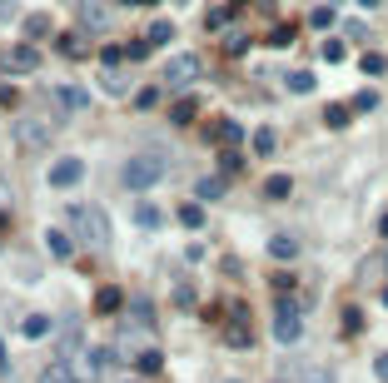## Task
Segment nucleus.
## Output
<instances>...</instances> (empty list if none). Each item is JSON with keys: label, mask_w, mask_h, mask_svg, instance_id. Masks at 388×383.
Instances as JSON below:
<instances>
[{"label": "nucleus", "mask_w": 388, "mask_h": 383, "mask_svg": "<svg viewBox=\"0 0 388 383\" xmlns=\"http://www.w3.org/2000/svg\"><path fill=\"white\" fill-rule=\"evenodd\" d=\"M358 6H378V0H358Z\"/></svg>", "instance_id": "obj_46"}, {"label": "nucleus", "mask_w": 388, "mask_h": 383, "mask_svg": "<svg viewBox=\"0 0 388 383\" xmlns=\"http://www.w3.org/2000/svg\"><path fill=\"white\" fill-rule=\"evenodd\" d=\"M200 55H175V60H169V65H164V85H169V90H184V85H194V80H200Z\"/></svg>", "instance_id": "obj_5"}, {"label": "nucleus", "mask_w": 388, "mask_h": 383, "mask_svg": "<svg viewBox=\"0 0 388 383\" xmlns=\"http://www.w3.org/2000/svg\"><path fill=\"white\" fill-rule=\"evenodd\" d=\"M354 110H378V95H374V90H363V95L354 100Z\"/></svg>", "instance_id": "obj_37"}, {"label": "nucleus", "mask_w": 388, "mask_h": 383, "mask_svg": "<svg viewBox=\"0 0 388 383\" xmlns=\"http://www.w3.org/2000/svg\"><path fill=\"white\" fill-rule=\"evenodd\" d=\"M269 45H294V25H279V30L269 35Z\"/></svg>", "instance_id": "obj_32"}, {"label": "nucleus", "mask_w": 388, "mask_h": 383, "mask_svg": "<svg viewBox=\"0 0 388 383\" xmlns=\"http://www.w3.org/2000/svg\"><path fill=\"white\" fill-rule=\"evenodd\" d=\"M323 60H343V40H323Z\"/></svg>", "instance_id": "obj_38"}, {"label": "nucleus", "mask_w": 388, "mask_h": 383, "mask_svg": "<svg viewBox=\"0 0 388 383\" xmlns=\"http://www.w3.org/2000/svg\"><path fill=\"white\" fill-rule=\"evenodd\" d=\"M0 105H6V110H10V105H20V100H15V90H6V85H0Z\"/></svg>", "instance_id": "obj_40"}, {"label": "nucleus", "mask_w": 388, "mask_h": 383, "mask_svg": "<svg viewBox=\"0 0 388 383\" xmlns=\"http://www.w3.org/2000/svg\"><path fill=\"white\" fill-rule=\"evenodd\" d=\"M194 110H200V100H175L169 120H175V124H189V120H194Z\"/></svg>", "instance_id": "obj_15"}, {"label": "nucleus", "mask_w": 388, "mask_h": 383, "mask_svg": "<svg viewBox=\"0 0 388 383\" xmlns=\"http://www.w3.org/2000/svg\"><path fill=\"white\" fill-rule=\"evenodd\" d=\"M299 333H304L299 304H294V299H279V304H274V338H279V344H299Z\"/></svg>", "instance_id": "obj_3"}, {"label": "nucleus", "mask_w": 388, "mask_h": 383, "mask_svg": "<svg viewBox=\"0 0 388 383\" xmlns=\"http://www.w3.org/2000/svg\"><path fill=\"white\" fill-rule=\"evenodd\" d=\"M180 224L200 229V224H204V209H200V204H184V209H180Z\"/></svg>", "instance_id": "obj_27"}, {"label": "nucleus", "mask_w": 388, "mask_h": 383, "mask_svg": "<svg viewBox=\"0 0 388 383\" xmlns=\"http://www.w3.org/2000/svg\"><path fill=\"white\" fill-rule=\"evenodd\" d=\"M289 90H294V95H309V90H314V75H309V70H294V75H289Z\"/></svg>", "instance_id": "obj_22"}, {"label": "nucleus", "mask_w": 388, "mask_h": 383, "mask_svg": "<svg viewBox=\"0 0 388 383\" xmlns=\"http://www.w3.org/2000/svg\"><path fill=\"white\" fill-rule=\"evenodd\" d=\"M175 304H180V309H194V289H189V284L175 289Z\"/></svg>", "instance_id": "obj_35"}, {"label": "nucleus", "mask_w": 388, "mask_h": 383, "mask_svg": "<svg viewBox=\"0 0 388 383\" xmlns=\"http://www.w3.org/2000/svg\"><path fill=\"white\" fill-rule=\"evenodd\" d=\"M229 10H234V6H214V10H209V30H224V20H229Z\"/></svg>", "instance_id": "obj_29"}, {"label": "nucleus", "mask_w": 388, "mask_h": 383, "mask_svg": "<svg viewBox=\"0 0 388 383\" xmlns=\"http://www.w3.org/2000/svg\"><path fill=\"white\" fill-rule=\"evenodd\" d=\"M149 50H155V45H149V40H129V45H125V60H144Z\"/></svg>", "instance_id": "obj_28"}, {"label": "nucleus", "mask_w": 388, "mask_h": 383, "mask_svg": "<svg viewBox=\"0 0 388 383\" xmlns=\"http://www.w3.org/2000/svg\"><path fill=\"white\" fill-rule=\"evenodd\" d=\"M6 229H10V219H6V215H0V234H6Z\"/></svg>", "instance_id": "obj_44"}, {"label": "nucleus", "mask_w": 388, "mask_h": 383, "mask_svg": "<svg viewBox=\"0 0 388 383\" xmlns=\"http://www.w3.org/2000/svg\"><path fill=\"white\" fill-rule=\"evenodd\" d=\"M363 70H369V75H383L388 60H383V55H363Z\"/></svg>", "instance_id": "obj_34"}, {"label": "nucleus", "mask_w": 388, "mask_h": 383, "mask_svg": "<svg viewBox=\"0 0 388 383\" xmlns=\"http://www.w3.org/2000/svg\"><path fill=\"white\" fill-rule=\"evenodd\" d=\"M120 304H125L120 289H100V294H95V309H100V314H120Z\"/></svg>", "instance_id": "obj_12"}, {"label": "nucleus", "mask_w": 388, "mask_h": 383, "mask_svg": "<svg viewBox=\"0 0 388 383\" xmlns=\"http://www.w3.org/2000/svg\"><path fill=\"white\" fill-rule=\"evenodd\" d=\"M224 344H229V349H249V344H254V333H249V309H244V304H229Z\"/></svg>", "instance_id": "obj_6"}, {"label": "nucleus", "mask_w": 388, "mask_h": 383, "mask_svg": "<svg viewBox=\"0 0 388 383\" xmlns=\"http://www.w3.org/2000/svg\"><path fill=\"white\" fill-rule=\"evenodd\" d=\"M105 15H110V10H105V0H80V25L85 30H100Z\"/></svg>", "instance_id": "obj_10"}, {"label": "nucleus", "mask_w": 388, "mask_h": 383, "mask_svg": "<svg viewBox=\"0 0 388 383\" xmlns=\"http://www.w3.org/2000/svg\"><path fill=\"white\" fill-rule=\"evenodd\" d=\"M30 70H40L35 40H25V45H10V50H6V75H30Z\"/></svg>", "instance_id": "obj_7"}, {"label": "nucleus", "mask_w": 388, "mask_h": 383, "mask_svg": "<svg viewBox=\"0 0 388 383\" xmlns=\"http://www.w3.org/2000/svg\"><path fill=\"white\" fill-rule=\"evenodd\" d=\"M214 135H219L224 144H239V140H244V130H239L234 120H219V124H214Z\"/></svg>", "instance_id": "obj_16"}, {"label": "nucleus", "mask_w": 388, "mask_h": 383, "mask_svg": "<svg viewBox=\"0 0 388 383\" xmlns=\"http://www.w3.org/2000/svg\"><path fill=\"white\" fill-rule=\"evenodd\" d=\"M50 100L60 105V110H70V115H75V110H85V105H90V95H85L80 85H50Z\"/></svg>", "instance_id": "obj_9"}, {"label": "nucleus", "mask_w": 388, "mask_h": 383, "mask_svg": "<svg viewBox=\"0 0 388 383\" xmlns=\"http://www.w3.org/2000/svg\"><path fill=\"white\" fill-rule=\"evenodd\" d=\"M10 140L20 144V150H45V144H50V124H45V120L20 115V120L10 124Z\"/></svg>", "instance_id": "obj_4"}, {"label": "nucleus", "mask_w": 388, "mask_h": 383, "mask_svg": "<svg viewBox=\"0 0 388 383\" xmlns=\"http://www.w3.org/2000/svg\"><path fill=\"white\" fill-rule=\"evenodd\" d=\"M120 60H125V45H105L100 50V65H120Z\"/></svg>", "instance_id": "obj_30"}, {"label": "nucleus", "mask_w": 388, "mask_h": 383, "mask_svg": "<svg viewBox=\"0 0 388 383\" xmlns=\"http://www.w3.org/2000/svg\"><path fill=\"white\" fill-rule=\"evenodd\" d=\"M60 50H65V55H85V40H80V35H65Z\"/></svg>", "instance_id": "obj_33"}, {"label": "nucleus", "mask_w": 388, "mask_h": 383, "mask_svg": "<svg viewBox=\"0 0 388 383\" xmlns=\"http://www.w3.org/2000/svg\"><path fill=\"white\" fill-rule=\"evenodd\" d=\"M244 45H249V40H244V35H239V30H234V35H224V50H229V55H239V50H244Z\"/></svg>", "instance_id": "obj_36"}, {"label": "nucleus", "mask_w": 388, "mask_h": 383, "mask_svg": "<svg viewBox=\"0 0 388 383\" xmlns=\"http://www.w3.org/2000/svg\"><path fill=\"white\" fill-rule=\"evenodd\" d=\"M160 219H164V215H160L155 204H140V209H135V224H140V229H160Z\"/></svg>", "instance_id": "obj_14"}, {"label": "nucleus", "mask_w": 388, "mask_h": 383, "mask_svg": "<svg viewBox=\"0 0 388 383\" xmlns=\"http://www.w3.org/2000/svg\"><path fill=\"white\" fill-rule=\"evenodd\" d=\"M378 234H383V239H388V215H383V224H378Z\"/></svg>", "instance_id": "obj_43"}, {"label": "nucleus", "mask_w": 388, "mask_h": 383, "mask_svg": "<svg viewBox=\"0 0 388 383\" xmlns=\"http://www.w3.org/2000/svg\"><path fill=\"white\" fill-rule=\"evenodd\" d=\"M45 383H85V378H75V373H70V369H60V364H55V369H50V378H45Z\"/></svg>", "instance_id": "obj_31"}, {"label": "nucleus", "mask_w": 388, "mask_h": 383, "mask_svg": "<svg viewBox=\"0 0 388 383\" xmlns=\"http://www.w3.org/2000/svg\"><path fill=\"white\" fill-rule=\"evenodd\" d=\"M25 35H30V40H45V35H50V15H30V20H25Z\"/></svg>", "instance_id": "obj_18"}, {"label": "nucleus", "mask_w": 388, "mask_h": 383, "mask_svg": "<svg viewBox=\"0 0 388 383\" xmlns=\"http://www.w3.org/2000/svg\"><path fill=\"white\" fill-rule=\"evenodd\" d=\"M169 175V155L164 150H140V155H129L125 160V189H135V195H144V189H155L160 179Z\"/></svg>", "instance_id": "obj_1"}, {"label": "nucleus", "mask_w": 388, "mask_h": 383, "mask_svg": "<svg viewBox=\"0 0 388 383\" xmlns=\"http://www.w3.org/2000/svg\"><path fill=\"white\" fill-rule=\"evenodd\" d=\"M70 224H75V234H80L90 249H105V244H110V224H105V209H100V204H75V209H70Z\"/></svg>", "instance_id": "obj_2"}, {"label": "nucleus", "mask_w": 388, "mask_h": 383, "mask_svg": "<svg viewBox=\"0 0 388 383\" xmlns=\"http://www.w3.org/2000/svg\"><path fill=\"white\" fill-rule=\"evenodd\" d=\"M80 179H85V160L70 155V160H55V164H50V179H45V184H50V189H75Z\"/></svg>", "instance_id": "obj_8"}, {"label": "nucleus", "mask_w": 388, "mask_h": 383, "mask_svg": "<svg viewBox=\"0 0 388 383\" xmlns=\"http://www.w3.org/2000/svg\"><path fill=\"white\" fill-rule=\"evenodd\" d=\"M314 383H334V373H319V378H314Z\"/></svg>", "instance_id": "obj_42"}, {"label": "nucleus", "mask_w": 388, "mask_h": 383, "mask_svg": "<svg viewBox=\"0 0 388 383\" xmlns=\"http://www.w3.org/2000/svg\"><path fill=\"white\" fill-rule=\"evenodd\" d=\"M323 124H329V130H343V124H349V110H343V105H329V110H323Z\"/></svg>", "instance_id": "obj_20"}, {"label": "nucleus", "mask_w": 388, "mask_h": 383, "mask_svg": "<svg viewBox=\"0 0 388 383\" xmlns=\"http://www.w3.org/2000/svg\"><path fill=\"white\" fill-rule=\"evenodd\" d=\"M160 369H164L160 349H144V353H140V373H160Z\"/></svg>", "instance_id": "obj_25"}, {"label": "nucleus", "mask_w": 388, "mask_h": 383, "mask_svg": "<svg viewBox=\"0 0 388 383\" xmlns=\"http://www.w3.org/2000/svg\"><path fill=\"white\" fill-rule=\"evenodd\" d=\"M15 15V0H0V20H10Z\"/></svg>", "instance_id": "obj_41"}, {"label": "nucleus", "mask_w": 388, "mask_h": 383, "mask_svg": "<svg viewBox=\"0 0 388 383\" xmlns=\"http://www.w3.org/2000/svg\"><path fill=\"white\" fill-rule=\"evenodd\" d=\"M219 195H224V179H219V175L200 179V199H219Z\"/></svg>", "instance_id": "obj_23"}, {"label": "nucleus", "mask_w": 388, "mask_h": 383, "mask_svg": "<svg viewBox=\"0 0 388 383\" xmlns=\"http://www.w3.org/2000/svg\"><path fill=\"white\" fill-rule=\"evenodd\" d=\"M135 6H160V0H135Z\"/></svg>", "instance_id": "obj_45"}, {"label": "nucleus", "mask_w": 388, "mask_h": 383, "mask_svg": "<svg viewBox=\"0 0 388 383\" xmlns=\"http://www.w3.org/2000/svg\"><path fill=\"white\" fill-rule=\"evenodd\" d=\"M254 150H259V155H274V150H279L274 130H259V135H254Z\"/></svg>", "instance_id": "obj_26"}, {"label": "nucleus", "mask_w": 388, "mask_h": 383, "mask_svg": "<svg viewBox=\"0 0 388 383\" xmlns=\"http://www.w3.org/2000/svg\"><path fill=\"white\" fill-rule=\"evenodd\" d=\"M45 249L55 254V259H70V234H65V229H45Z\"/></svg>", "instance_id": "obj_11"}, {"label": "nucleus", "mask_w": 388, "mask_h": 383, "mask_svg": "<svg viewBox=\"0 0 388 383\" xmlns=\"http://www.w3.org/2000/svg\"><path fill=\"white\" fill-rule=\"evenodd\" d=\"M374 373H378V378L388 383V353H378V364H374Z\"/></svg>", "instance_id": "obj_39"}, {"label": "nucleus", "mask_w": 388, "mask_h": 383, "mask_svg": "<svg viewBox=\"0 0 388 383\" xmlns=\"http://www.w3.org/2000/svg\"><path fill=\"white\" fill-rule=\"evenodd\" d=\"M25 333H30V338H45V333H50V318H45V314H30V318H25Z\"/></svg>", "instance_id": "obj_24"}, {"label": "nucleus", "mask_w": 388, "mask_h": 383, "mask_svg": "<svg viewBox=\"0 0 388 383\" xmlns=\"http://www.w3.org/2000/svg\"><path fill=\"white\" fill-rule=\"evenodd\" d=\"M269 254H274V259H294L299 244L289 239V234H274V239H269Z\"/></svg>", "instance_id": "obj_13"}, {"label": "nucleus", "mask_w": 388, "mask_h": 383, "mask_svg": "<svg viewBox=\"0 0 388 383\" xmlns=\"http://www.w3.org/2000/svg\"><path fill=\"white\" fill-rule=\"evenodd\" d=\"M169 35H175V25H164V20H155V25H149V30H144V40H149V45H155V50L164 45V40H169Z\"/></svg>", "instance_id": "obj_17"}, {"label": "nucleus", "mask_w": 388, "mask_h": 383, "mask_svg": "<svg viewBox=\"0 0 388 383\" xmlns=\"http://www.w3.org/2000/svg\"><path fill=\"white\" fill-rule=\"evenodd\" d=\"M160 105V90L155 85H144V90H135V110H155Z\"/></svg>", "instance_id": "obj_21"}, {"label": "nucleus", "mask_w": 388, "mask_h": 383, "mask_svg": "<svg viewBox=\"0 0 388 383\" xmlns=\"http://www.w3.org/2000/svg\"><path fill=\"white\" fill-rule=\"evenodd\" d=\"M289 189H294V179H289V175H274V179L264 184V195H269V199H284Z\"/></svg>", "instance_id": "obj_19"}]
</instances>
